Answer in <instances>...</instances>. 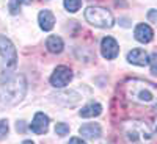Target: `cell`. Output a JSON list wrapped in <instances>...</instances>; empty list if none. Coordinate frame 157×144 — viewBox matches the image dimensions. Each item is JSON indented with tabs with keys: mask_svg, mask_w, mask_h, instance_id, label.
<instances>
[{
	"mask_svg": "<svg viewBox=\"0 0 157 144\" xmlns=\"http://www.w3.org/2000/svg\"><path fill=\"white\" fill-rule=\"evenodd\" d=\"M148 19H149L151 22H157V9H151V11L148 13Z\"/></svg>",
	"mask_w": 157,
	"mask_h": 144,
	"instance_id": "cell-20",
	"label": "cell"
},
{
	"mask_svg": "<svg viewBox=\"0 0 157 144\" xmlns=\"http://www.w3.org/2000/svg\"><path fill=\"white\" fill-rule=\"evenodd\" d=\"M152 130H154V133L157 135V117H155V121H154V128Z\"/></svg>",
	"mask_w": 157,
	"mask_h": 144,
	"instance_id": "cell-23",
	"label": "cell"
},
{
	"mask_svg": "<svg viewBox=\"0 0 157 144\" xmlns=\"http://www.w3.org/2000/svg\"><path fill=\"white\" fill-rule=\"evenodd\" d=\"M80 6H82V0H64V8H66L69 13L78 11Z\"/></svg>",
	"mask_w": 157,
	"mask_h": 144,
	"instance_id": "cell-15",
	"label": "cell"
},
{
	"mask_svg": "<svg viewBox=\"0 0 157 144\" xmlns=\"http://www.w3.org/2000/svg\"><path fill=\"white\" fill-rule=\"evenodd\" d=\"M126 139L132 144H152L154 130L145 121H126L121 125Z\"/></svg>",
	"mask_w": 157,
	"mask_h": 144,
	"instance_id": "cell-3",
	"label": "cell"
},
{
	"mask_svg": "<svg viewBox=\"0 0 157 144\" xmlns=\"http://www.w3.org/2000/svg\"><path fill=\"white\" fill-rule=\"evenodd\" d=\"M8 135V121H0V139Z\"/></svg>",
	"mask_w": 157,
	"mask_h": 144,
	"instance_id": "cell-19",
	"label": "cell"
},
{
	"mask_svg": "<svg viewBox=\"0 0 157 144\" xmlns=\"http://www.w3.org/2000/svg\"><path fill=\"white\" fill-rule=\"evenodd\" d=\"M85 19L94 25V27L99 28H112L113 24H115V17L113 14L105 9V8H101V6H90L85 9Z\"/></svg>",
	"mask_w": 157,
	"mask_h": 144,
	"instance_id": "cell-4",
	"label": "cell"
},
{
	"mask_svg": "<svg viewBox=\"0 0 157 144\" xmlns=\"http://www.w3.org/2000/svg\"><path fill=\"white\" fill-rule=\"evenodd\" d=\"M38 22H39V27H41L44 31H50L55 25V17L49 9H43L38 16Z\"/></svg>",
	"mask_w": 157,
	"mask_h": 144,
	"instance_id": "cell-11",
	"label": "cell"
},
{
	"mask_svg": "<svg viewBox=\"0 0 157 144\" xmlns=\"http://www.w3.org/2000/svg\"><path fill=\"white\" fill-rule=\"evenodd\" d=\"M22 144H35V142H33V141H29V139H27V141H24Z\"/></svg>",
	"mask_w": 157,
	"mask_h": 144,
	"instance_id": "cell-24",
	"label": "cell"
},
{
	"mask_svg": "<svg viewBox=\"0 0 157 144\" xmlns=\"http://www.w3.org/2000/svg\"><path fill=\"white\" fill-rule=\"evenodd\" d=\"M69 144H86L83 139H80V138H72L71 141H69Z\"/></svg>",
	"mask_w": 157,
	"mask_h": 144,
	"instance_id": "cell-21",
	"label": "cell"
},
{
	"mask_svg": "<svg viewBox=\"0 0 157 144\" xmlns=\"http://www.w3.org/2000/svg\"><path fill=\"white\" fill-rule=\"evenodd\" d=\"M101 113H102V105L101 103H96V102L88 103V105H85L80 111H78V114L82 117H94V116H99Z\"/></svg>",
	"mask_w": 157,
	"mask_h": 144,
	"instance_id": "cell-13",
	"label": "cell"
},
{
	"mask_svg": "<svg viewBox=\"0 0 157 144\" xmlns=\"http://www.w3.org/2000/svg\"><path fill=\"white\" fill-rule=\"evenodd\" d=\"M149 66H151V72L157 75V54H152L149 57Z\"/></svg>",
	"mask_w": 157,
	"mask_h": 144,
	"instance_id": "cell-18",
	"label": "cell"
},
{
	"mask_svg": "<svg viewBox=\"0 0 157 144\" xmlns=\"http://www.w3.org/2000/svg\"><path fill=\"white\" fill-rule=\"evenodd\" d=\"M16 128H17V132H22V130H24V124H22V121H19V122L16 124Z\"/></svg>",
	"mask_w": 157,
	"mask_h": 144,
	"instance_id": "cell-22",
	"label": "cell"
},
{
	"mask_svg": "<svg viewBox=\"0 0 157 144\" xmlns=\"http://www.w3.org/2000/svg\"><path fill=\"white\" fill-rule=\"evenodd\" d=\"M32 132L36 133V135H44L49 128V117L44 114V113H36L33 121H32Z\"/></svg>",
	"mask_w": 157,
	"mask_h": 144,
	"instance_id": "cell-8",
	"label": "cell"
},
{
	"mask_svg": "<svg viewBox=\"0 0 157 144\" xmlns=\"http://www.w3.org/2000/svg\"><path fill=\"white\" fill-rule=\"evenodd\" d=\"M134 35H135V39H137L138 42H141V44H148V42H151V41H152V38H154V31H152V28L149 27V25H146V24H138L137 27H135Z\"/></svg>",
	"mask_w": 157,
	"mask_h": 144,
	"instance_id": "cell-10",
	"label": "cell"
},
{
	"mask_svg": "<svg viewBox=\"0 0 157 144\" xmlns=\"http://www.w3.org/2000/svg\"><path fill=\"white\" fill-rule=\"evenodd\" d=\"M25 91H27V82L24 75L11 74L0 83V102L5 105H16L24 99Z\"/></svg>",
	"mask_w": 157,
	"mask_h": 144,
	"instance_id": "cell-2",
	"label": "cell"
},
{
	"mask_svg": "<svg viewBox=\"0 0 157 144\" xmlns=\"http://www.w3.org/2000/svg\"><path fill=\"white\" fill-rule=\"evenodd\" d=\"M55 133L60 135V136H64V135H68L69 133V125H66L64 122H60L55 125Z\"/></svg>",
	"mask_w": 157,
	"mask_h": 144,
	"instance_id": "cell-17",
	"label": "cell"
},
{
	"mask_svg": "<svg viewBox=\"0 0 157 144\" xmlns=\"http://www.w3.org/2000/svg\"><path fill=\"white\" fill-rule=\"evenodd\" d=\"M0 55H2L6 68L13 69L17 64V54H16V47L13 46V42L3 35H0Z\"/></svg>",
	"mask_w": 157,
	"mask_h": 144,
	"instance_id": "cell-5",
	"label": "cell"
},
{
	"mask_svg": "<svg viewBox=\"0 0 157 144\" xmlns=\"http://www.w3.org/2000/svg\"><path fill=\"white\" fill-rule=\"evenodd\" d=\"M22 3H25V0H8V9L11 14H17Z\"/></svg>",
	"mask_w": 157,
	"mask_h": 144,
	"instance_id": "cell-16",
	"label": "cell"
},
{
	"mask_svg": "<svg viewBox=\"0 0 157 144\" xmlns=\"http://www.w3.org/2000/svg\"><path fill=\"white\" fill-rule=\"evenodd\" d=\"M124 94L126 97L141 107L157 108V86L141 80V78H132L124 83Z\"/></svg>",
	"mask_w": 157,
	"mask_h": 144,
	"instance_id": "cell-1",
	"label": "cell"
},
{
	"mask_svg": "<svg viewBox=\"0 0 157 144\" xmlns=\"http://www.w3.org/2000/svg\"><path fill=\"white\" fill-rule=\"evenodd\" d=\"M127 61L135 66H146L149 64V55L143 49H134L127 54Z\"/></svg>",
	"mask_w": 157,
	"mask_h": 144,
	"instance_id": "cell-9",
	"label": "cell"
},
{
	"mask_svg": "<svg viewBox=\"0 0 157 144\" xmlns=\"http://www.w3.org/2000/svg\"><path fill=\"white\" fill-rule=\"evenodd\" d=\"M101 52L105 60H115L118 57V54H120V46H118V42L112 36H107L101 42Z\"/></svg>",
	"mask_w": 157,
	"mask_h": 144,
	"instance_id": "cell-7",
	"label": "cell"
},
{
	"mask_svg": "<svg viewBox=\"0 0 157 144\" xmlns=\"http://www.w3.org/2000/svg\"><path fill=\"white\" fill-rule=\"evenodd\" d=\"M78 132H80L82 136H85V138H88V139H98V138L101 136V133H102V130H101V127H99L98 124L91 122V124L82 125L80 128H78Z\"/></svg>",
	"mask_w": 157,
	"mask_h": 144,
	"instance_id": "cell-12",
	"label": "cell"
},
{
	"mask_svg": "<svg viewBox=\"0 0 157 144\" xmlns=\"http://www.w3.org/2000/svg\"><path fill=\"white\" fill-rule=\"evenodd\" d=\"M72 80V71L68 66H58L50 75V85L55 88H64Z\"/></svg>",
	"mask_w": 157,
	"mask_h": 144,
	"instance_id": "cell-6",
	"label": "cell"
},
{
	"mask_svg": "<svg viewBox=\"0 0 157 144\" xmlns=\"http://www.w3.org/2000/svg\"><path fill=\"white\" fill-rule=\"evenodd\" d=\"M46 47L49 52H52V54H60V52L63 50L64 44H63V39L60 36H49L47 41H46Z\"/></svg>",
	"mask_w": 157,
	"mask_h": 144,
	"instance_id": "cell-14",
	"label": "cell"
}]
</instances>
